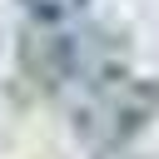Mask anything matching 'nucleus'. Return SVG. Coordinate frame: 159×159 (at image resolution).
<instances>
[{
    "label": "nucleus",
    "mask_w": 159,
    "mask_h": 159,
    "mask_svg": "<svg viewBox=\"0 0 159 159\" xmlns=\"http://www.w3.org/2000/svg\"><path fill=\"white\" fill-rule=\"evenodd\" d=\"M159 114V84L139 75H104L84 84V99L75 104V134L89 154L124 149L149 119Z\"/></svg>",
    "instance_id": "nucleus-1"
},
{
    "label": "nucleus",
    "mask_w": 159,
    "mask_h": 159,
    "mask_svg": "<svg viewBox=\"0 0 159 159\" xmlns=\"http://www.w3.org/2000/svg\"><path fill=\"white\" fill-rule=\"evenodd\" d=\"M20 5H25L35 20H70L84 0H20Z\"/></svg>",
    "instance_id": "nucleus-2"
}]
</instances>
